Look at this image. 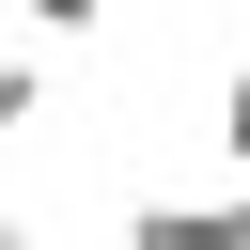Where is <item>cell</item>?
<instances>
[{
    "instance_id": "cell-1",
    "label": "cell",
    "mask_w": 250,
    "mask_h": 250,
    "mask_svg": "<svg viewBox=\"0 0 250 250\" xmlns=\"http://www.w3.org/2000/svg\"><path fill=\"white\" fill-rule=\"evenodd\" d=\"M125 250H250V188L234 203H125Z\"/></svg>"
},
{
    "instance_id": "cell-5",
    "label": "cell",
    "mask_w": 250,
    "mask_h": 250,
    "mask_svg": "<svg viewBox=\"0 0 250 250\" xmlns=\"http://www.w3.org/2000/svg\"><path fill=\"white\" fill-rule=\"evenodd\" d=\"M0 250H31V219H16V203H0Z\"/></svg>"
},
{
    "instance_id": "cell-2",
    "label": "cell",
    "mask_w": 250,
    "mask_h": 250,
    "mask_svg": "<svg viewBox=\"0 0 250 250\" xmlns=\"http://www.w3.org/2000/svg\"><path fill=\"white\" fill-rule=\"evenodd\" d=\"M31 125H47V62H31V47H0V156H16Z\"/></svg>"
},
{
    "instance_id": "cell-3",
    "label": "cell",
    "mask_w": 250,
    "mask_h": 250,
    "mask_svg": "<svg viewBox=\"0 0 250 250\" xmlns=\"http://www.w3.org/2000/svg\"><path fill=\"white\" fill-rule=\"evenodd\" d=\"M16 16H31L47 47H94V31H109V0H16Z\"/></svg>"
},
{
    "instance_id": "cell-4",
    "label": "cell",
    "mask_w": 250,
    "mask_h": 250,
    "mask_svg": "<svg viewBox=\"0 0 250 250\" xmlns=\"http://www.w3.org/2000/svg\"><path fill=\"white\" fill-rule=\"evenodd\" d=\"M203 141H219V156H234V172H250V62H234V78H219V125H203Z\"/></svg>"
}]
</instances>
